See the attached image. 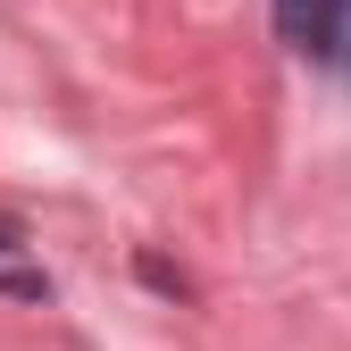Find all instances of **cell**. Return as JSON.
Wrapping results in <instances>:
<instances>
[{"label": "cell", "instance_id": "obj_2", "mask_svg": "<svg viewBox=\"0 0 351 351\" xmlns=\"http://www.w3.org/2000/svg\"><path fill=\"white\" fill-rule=\"evenodd\" d=\"M17 251H25V234L9 226V217H0V259H17Z\"/></svg>", "mask_w": 351, "mask_h": 351}, {"label": "cell", "instance_id": "obj_1", "mask_svg": "<svg viewBox=\"0 0 351 351\" xmlns=\"http://www.w3.org/2000/svg\"><path fill=\"white\" fill-rule=\"evenodd\" d=\"M268 9H276L285 51H301L310 67L351 84V0H268Z\"/></svg>", "mask_w": 351, "mask_h": 351}]
</instances>
